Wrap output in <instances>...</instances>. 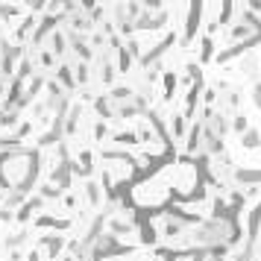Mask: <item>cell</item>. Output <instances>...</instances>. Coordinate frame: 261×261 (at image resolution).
<instances>
[{"label":"cell","mask_w":261,"mask_h":261,"mask_svg":"<svg viewBox=\"0 0 261 261\" xmlns=\"http://www.w3.org/2000/svg\"><path fill=\"white\" fill-rule=\"evenodd\" d=\"M235 182H241V185H246V188H258L261 185V167L255 170V167H235Z\"/></svg>","instance_id":"obj_1"},{"label":"cell","mask_w":261,"mask_h":261,"mask_svg":"<svg viewBox=\"0 0 261 261\" xmlns=\"http://www.w3.org/2000/svg\"><path fill=\"white\" fill-rule=\"evenodd\" d=\"M200 15H203V3H194L188 9V24H185V41H191L197 35V27H200Z\"/></svg>","instance_id":"obj_2"},{"label":"cell","mask_w":261,"mask_h":261,"mask_svg":"<svg viewBox=\"0 0 261 261\" xmlns=\"http://www.w3.org/2000/svg\"><path fill=\"white\" fill-rule=\"evenodd\" d=\"M188 150H191V153L203 150V126H200V123H194V126H191V135H188Z\"/></svg>","instance_id":"obj_3"},{"label":"cell","mask_w":261,"mask_h":261,"mask_svg":"<svg viewBox=\"0 0 261 261\" xmlns=\"http://www.w3.org/2000/svg\"><path fill=\"white\" fill-rule=\"evenodd\" d=\"M241 147H246V150L261 147V132H258V129H246L244 135H241Z\"/></svg>","instance_id":"obj_4"},{"label":"cell","mask_w":261,"mask_h":261,"mask_svg":"<svg viewBox=\"0 0 261 261\" xmlns=\"http://www.w3.org/2000/svg\"><path fill=\"white\" fill-rule=\"evenodd\" d=\"M211 56H214V41H211V35L203 38V62H209Z\"/></svg>","instance_id":"obj_5"},{"label":"cell","mask_w":261,"mask_h":261,"mask_svg":"<svg viewBox=\"0 0 261 261\" xmlns=\"http://www.w3.org/2000/svg\"><path fill=\"white\" fill-rule=\"evenodd\" d=\"M232 126H235V132H241V135H244L246 129H249V121H246V115H235Z\"/></svg>","instance_id":"obj_6"},{"label":"cell","mask_w":261,"mask_h":261,"mask_svg":"<svg viewBox=\"0 0 261 261\" xmlns=\"http://www.w3.org/2000/svg\"><path fill=\"white\" fill-rule=\"evenodd\" d=\"M241 70H244V73H249V76H258V65H255V59H246V62H241Z\"/></svg>","instance_id":"obj_7"},{"label":"cell","mask_w":261,"mask_h":261,"mask_svg":"<svg viewBox=\"0 0 261 261\" xmlns=\"http://www.w3.org/2000/svg\"><path fill=\"white\" fill-rule=\"evenodd\" d=\"M255 258V246H244L238 255H235V261H252Z\"/></svg>","instance_id":"obj_8"},{"label":"cell","mask_w":261,"mask_h":261,"mask_svg":"<svg viewBox=\"0 0 261 261\" xmlns=\"http://www.w3.org/2000/svg\"><path fill=\"white\" fill-rule=\"evenodd\" d=\"M164 88H167V94H164V97L170 100V97H173V88H176V76H173V73H164Z\"/></svg>","instance_id":"obj_9"},{"label":"cell","mask_w":261,"mask_h":261,"mask_svg":"<svg viewBox=\"0 0 261 261\" xmlns=\"http://www.w3.org/2000/svg\"><path fill=\"white\" fill-rule=\"evenodd\" d=\"M173 132H176V135H182V132H185V121H182L179 115L173 118Z\"/></svg>","instance_id":"obj_10"},{"label":"cell","mask_w":261,"mask_h":261,"mask_svg":"<svg viewBox=\"0 0 261 261\" xmlns=\"http://www.w3.org/2000/svg\"><path fill=\"white\" fill-rule=\"evenodd\" d=\"M252 100H255V106L261 109V79L255 82V88H252Z\"/></svg>","instance_id":"obj_11"}]
</instances>
